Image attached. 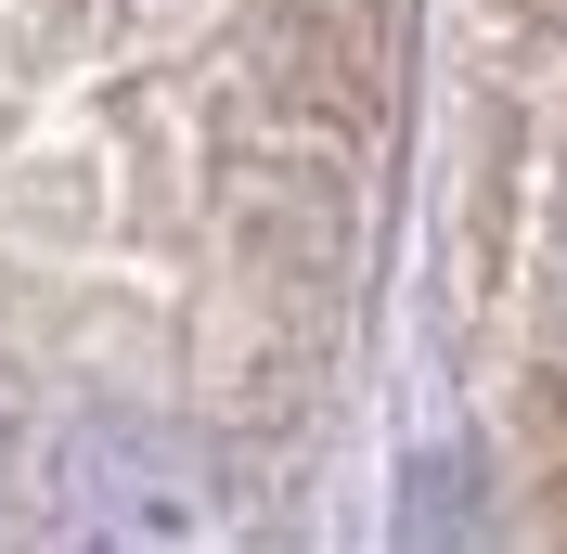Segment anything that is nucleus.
<instances>
[{
  "label": "nucleus",
  "instance_id": "f257e3e1",
  "mask_svg": "<svg viewBox=\"0 0 567 554\" xmlns=\"http://www.w3.org/2000/svg\"><path fill=\"white\" fill-rule=\"evenodd\" d=\"M65 529L78 542H207L219 503H207V464L142 425H91L65 451Z\"/></svg>",
  "mask_w": 567,
  "mask_h": 554
}]
</instances>
